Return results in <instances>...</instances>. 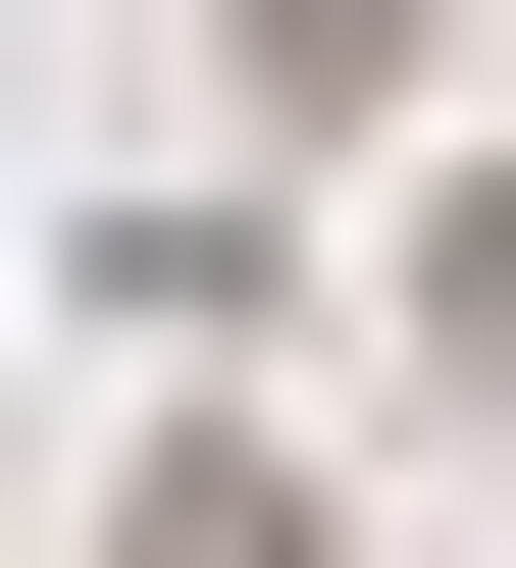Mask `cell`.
<instances>
[{
    "label": "cell",
    "instance_id": "6da1fadb",
    "mask_svg": "<svg viewBox=\"0 0 516 568\" xmlns=\"http://www.w3.org/2000/svg\"><path fill=\"white\" fill-rule=\"evenodd\" d=\"M155 568H310V465H155Z\"/></svg>",
    "mask_w": 516,
    "mask_h": 568
}]
</instances>
